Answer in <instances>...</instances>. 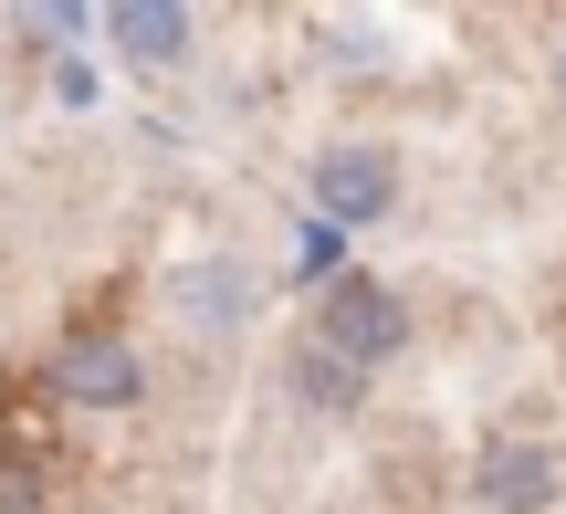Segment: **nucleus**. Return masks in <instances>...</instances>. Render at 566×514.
Returning <instances> with one entry per match:
<instances>
[{"mask_svg":"<svg viewBox=\"0 0 566 514\" xmlns=\"http://www.w3.org/2000/svg\"><path fill=\"white\" fill-rule=\"evenodd\" d=\"M168 305H179L189 336H221V326H242V315H252V273L242 263H189L179 284H168Z\"/></svg>","mask_w":566,"mask_h":514,"instance_id":"423d86ee","label":"nucleus"},{"mask_svg":"<svg viewBox=\"0 0 566 514\" xmlns=\"http://www.w3.org/2000/svg\"><path fill=\"white\" fill-rule=\"evenodd\" d=\"M556 95H566V53H556Z\"/></svg>","mask_w":566,"mask_h":514,"instance_id":"1a4fd4ad","label":"nucleus"},{"mask_svg":"<svg viewBox=\"0 0 566 514\" xmlns=\"http://www.w3.org/2000/svg\"><path fill=\"white\" fill-rule=\"evenodd\" d=\"M283 389H294V399H304L315 420H346V410L367 399V368H346V357H325L315 336H304V347L283 357Z\"/></svg>","mask_w":566,"mask_h":514,"instance_id":"0eeeda50","label":"nucleus"},{"mask_svg":"<svg viewBox=\"0 0 566 514\" xmlns=\"http://www.w3.org/2000/svg\"><path fill=\"white\" fill-rule=\"evenodd\" d=\"M388 200H399V168H388L378 147H325L315 158V221L357 231V221H378Z\"/></svg>","mask_w":566,"mask_h":514,"instance_id":"20e7f679","label":"nucleus"},{"mask_svg":"<svg viewBox=\"0 0 566 514\" xmlns=\"http://www.w3.org/2000/svg\"><path fill=\"white\" fill-rule=\"evenodd\" d=\"M137 389H147V368L116 326H74L53 347V399H74V410H137Z\"/></svg>","mask_w":566,"mask_h":514,"instance_id":"f03ea898","label":"nucleus"},{"mask_svg":"<svg viewBox=\"0 0 566 514\" xmlns=\"http://www.w3.org/2000/svg\"><path fill=\"white\" fill-rule=\"evenodd\" d=\"M315 336L325 357H346V368H378V357H399V336H409V305L378 284V273H336V284L315 294Z\"/></svg>","mask_w":566,"mask_h":514,"instance_id":"f257e3e1","label":"nucleus"},{"mask_svg":"<svg viewBox=\"0 0 566 514\" xmlns=\"http://www.w3.org/2000/svg\"><path fill=\"white\" fill-rule=\"evenodd\" d=\"M336 273H346V231H336V221H304V231H294V284L325 294Z\"/></svg>","mask_w":566,"mask_h":514,"instance_id":"6e6552de","label":"nucleus"},{"mask_svg":"<svg viewBox=\"0 0 566 514\" xmlns=\"http://www.w3.org/2000/svg\"><path fill=\"white\" fill-rule=\"evenodd\" d=\"M105 42H116L126 63H147V74H158V63H179L189 42H200V21H189L179 0H116V11H105Z\"/></svg>","mask_w":566,"mask_h":514,"instance_id":"39448f33","label":"nucleus"},{"mask_svg":"<svg viewBox=\"0 0 566 514\" xmlns=\"http://www.w3.org/2000/svg\"><path fill=\"white\" fill-rule=\"evenodd\" d=\"M556 483H566L556 441H525V431H493V441H483V462H472V494H483L493 514H546V504H556Z\"/></svg>","mask_w":566,"mask_h":514,"instance_id":"7ed1b4c3","label":"nucleus"}]
</instances>
